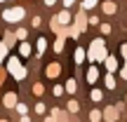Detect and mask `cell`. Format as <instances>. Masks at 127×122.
Instances as JSON below:
<instances>
[{"label": "cell", "mask_w": 127, "mask_h": 122, "mask_svg": "<svg viewBox=\"0 0 127 122\" xmlns=\"http://www.w3.org/2000/svg\"><path fill=\"white\" fill-rule=\"evenodd\" d=\"M87 56H90V61H104L106 56V47H104V40L101 38H96V40H92L90 45V52H87Z\"/></svg>", "instance_id": "6da1fadb"}, {"label": "cell", "mask_w": 127, "mask_h": 122, "mask_svg": "<svg viewBox=\"0 0 127 122\" xmlns=\"http://www.w3.org/2000/svg\"><path fill=\"white\" fill-rule=\"evenodd\" d=\"M24 17H26V9H24V7H9V9L2 12V19L7 24H17V21H21Z\"/></svg>", "instance_id": "7a4b0ae2"}, {"label": "cell", "mask_w": 127, "mask_h": 122, "mask_svg": "<svg viewBox=\"0 0 127 122\" xmlns=\"http://www.w3.org/2000/svg\"><path fill=\"white\" fill-rule=\"evenodd\" d=\"M101 118H104L106 122H115V120H118V108H111V106H108V108H104Z\"/></svg>", "instance_id": "3957f363"}, {"label": "cell", "mask_w": 127, "mask_h": 122, "mask_svg": "<svg viewBox=\"0 0 127 122\" xmlns=\"http://www.w3.org/2000/svg\"><path fill=\"white\" fill-rule=\"evenodd\" d=\"M17 103H19V101H17V94H14V92H7L5 99H2V106H5V108H14Z\"/></svg>", "instance_id": "277c9868"}, {"label": "cell", "mask_w": 127, "mask_h": 122, "mask_svg": "<svg viewBox=\"0 0 127 122\" xmlns=\"http://www.w3.org/2000/svg\"><path fill=\"white\" fill-rule=\"evenodd\" d=\"M54 21L59 24V26H66V24L71 21V12H68V9H61V12L54 17Z\"/></svg>", "instance_id": "5b68a950"}, {"label": "cell", "mask_w": 127, "mask_h": 122, "mask_svg": "<svg viewBox=\"0 0 127 122\" xmlns=\"http://www.w3.org/2000/svg\"><path fill=\"white\" fill-rule=\"evenodd\" d=\"M19 68H21V61H19L17 56H9V59H7V71H9V75H14Z\"/></svg>", "instance_id": "8992f818"}, {"label": "cell", "mask_w": 127, "mask_h": 122, "mask_svg": "<svg viewBox=\"0 0 127 122\" xmlns=\"http://www.w3.org/2000/svg\"><path fill=\"white\" fill-rule=\"evenodd\" d=\"M59 73H61V66H59V63H50V66L45 68V75L47 77H57Z\"/></svg>", "instance_id": "52a82bcc"}, {"label": "cell", "mask_w": 127, "mask_h": 122, "mask_svg": "<svg viewBox=\"0 0 127 122\" xmlns=\"http://www.w3.org/2000/svg\"><path fill=\"white\" fill-rule=\"evenodd\" d=\"M104 63H106V71H108V73H115V71H118V59H115V56H106Z\"/></svg>", "instance_id": "ba28073f"}, {"label": "cell", "mask_w": 127, "mask_h": 122, "mask_svg": "<svg viewBox=\"0 0 127 122\" xmlns=\"http://www.w3.org/2000/svg\"><path fill=\"white\" fill-rule=\"evenodd\" d=\"M85 77H87V82H90V85H94V82H96V80H99V71H96V68H94V66H92V68H90V71H87V73H85Z\"/></svg>", "instance_id": "9c48e42d"}, {"label": "cell", "mask_w": 127, "mask_h": 122, "mask_svg": "<svg viewBox=\"0 0 127 122\" xmlns=\"http://www.w3.org/2000/svg\"><path fill=\"white\" fill-rule=\"evenodd\" d=\"M101 9H104V14H115V9H118V7H115L113 0H106V2L101 5Z\"/></svg>", "instance_id": "30bf717a"}, {"label": "cell", "mask_w": 127, "mask_h": 122, "mask_svg": "<svg viewBox=\"0 0 127 122\" xmlns=\"http://www.w3.org/2000/svg\"><path fill=\"white\" fill-rule=\"evenodd\" d=\"M75 89H78V82L73 80H66V85H64V92H68V94H75Z\"/></svg>", "instance_id": "8fae6325"}, {"label": "cell", "mask_w": 127, "mask_h": 122, "mask_svg": "<svg viewBox=\"0 0 127 122\" xmlns=\"http://www.w3.org/2000/svg\"><path fill=\"white\" fill-rule=\"evenodd\" d=\"M85 24H87L85 12H80V14H78V19H75V28H78V31H85Z\"/></svg>", "instance_id": "7c38bea8"}, {"label": "cell", "mask_w": 127, "mask_h": 122, "mask_svg": "<svg viewBox=\"0 0 127 122\" xmlns=\"http://www.w3.org/2000/svg\"><path fill=\"white\" fill-rule=\"evenodd\" d=\"M19 54L21 56H31V45H28L26 40H21V45H19Z\"/></svg>", "instance_id": "4fadbf2b"}, {"label": "cell", "mask_w": 127, "mask_h": 122, "mask_svg": "<svg viewBox=\"0 0 127 122\" xmlns=\"http://www.w3.org/2000/svg\"><path fill=\"white\" fill-rule=\"evenodd\" d=\"M66 110H68V113H73V115H75L78 110H80V103H78L75 99H71V101H68V106H66Z\"/></svg>", "instance_id": "5bb4252c"}, {"label": "cell", "mask_w": 127, "mask_h": 122, "mask_svg": "<svg viewBox=\"0 0 127 122\" xmlns=\"http://www.w3.org/2000/svg\"><path fill=\"white\" fill-rule=\"evenodd\" d=\"M104 85H106V89H115V77L111 75V73L104 77Z\"/></svg>", "instance_id": "9a60e30c"}, {"label": "cell", "mask_w": 127, "mask_h": 122, "mask_svg": "<svg viewBox=\"0 0 127 122\" xmlns=\"http://www.w3.org/2000/svg\"><path fill=\"white\" fill-rule=\"evenodd\" d=\"M85 56H87V52L82 49V47H78V49H75V63H82V61H85Z\"/></svg>", "instance_id": "2e32d148"}, {"label": "cell", "mask_w": 127, "mask_h": 122, "mask_svg": "<svg viewBox=\"0 0 127 122\" xmlns=\"http://www.w3.org/2000/svg\"><path fill=\"white\" fill-rule=\"evenodd\" d=\"M45 49H47V40H45V38H40V40H38V56H40Z\"/></svg>", "instance_id": "e0dca14e"}, {"label": "cell", "mask_w": 127, "mask_h": 122, "mask_svg": "<svg viewBox=\"0 0 127 122\" xmlns=\"http://www.w3.org/2000/svg\"><path fill=\"white\" fill-rule=\"evenodd\" d=\"M96 2H99V0H82V9H92V7H96Z\"/></svg>", "instance_id": "ac0fdd59"}, {"label": "cell", "mask_w": 127, "mask_h": 122, "mask_svg": "<svg viewBox=\"0 0 127 122\" xmlns=\"http://www.w3.org/2000/svg\"><path fill=\"white\" fill-rule=\"evenodd\" d=\"M7 49H9V47L5 45V42H0V63H2V61H5V56H7Z\"/></svg>", "instance_id": "d6986e66"}, {"label": "cell", "mask_w": 127, "mask_h": 122, "mask_svg": "<svg viewBox=\"0 0 127 122\" xmlns=\"http://www.w3.org/2000/svg\"><path fill=\"white\" fill-rule=\"evenodd\" d=\"M12 77H14V80H24V77H26V68H24V66H21V68H19V71H17V73H14V75H12Z\"/></svg>", "instance_id": "ffe728a7"}, {"label": "cell", "mask_w": 127, "mask_h": 122, "mask_svg": "<svg viewBox=\"0 0 127 122\" xmlns=\"http://www.w3.org/2000/svg\"><path fill=\"white\" fill-rule=\"evenodd\" d=\"M90 96H92V101H101V96H104V94H101V89H92Z\"/></svg>", "instance_id": "44dd1931"}, {"label": "cell", "mask_w": 127, "mask_h": 122, "mask_svg": "<svg viewBox=\"0 0 127 122\" xmlns=\"http://www.w3.org/2000/svg\"><path fill=\"white\" fill-rule=\"evenodd\" d=\"M90 120L92 122H99L101 120V110H90Z\"/></svg>", "instance_id": "7402d4cb"}, {"label": "cell", "mask_w": 127, "mask_h": 122, "mask_svg": "<svg viewBox=\"0 0 127 122\" xmlns=\"http://www.w3.org/2000/svg\"><path fill=\"white\" fill-rule=\"evenodd\" d=\"M26 28H17V33H14V38H19V40H26Z\"/></svg>", "instance_id": "603a6c76"}, {"label": "cell", "mask_w": 127, "mask_h": 122, "mask_svg": "<svg viewBox=\"0 0 127 122\" xmlns=\"http://www.w3.org/2000/svg\"><path fill=\"white\" fill-rule=\"evenodd\" d=\"M42 92H45V89H42V85H40V82H35V85H33V94H35V96H40Z\"/></svg>", "instance_id": "cb8c5ba5"}, {"label": "cell", "mask_w": 127, "mask_h": 122, "mask_svg": "<svg viewBox=\"0 0 127 122\" xmlns=\"http://www.w3.org/2000/svg\"><path fill=\"white\" fill-rule=\"evenodd\" d=\"M14 108H17V113H19V115H26V113H28V108H26L24 103H17Z\"/></svg>", "instance_id": "d4e9b609"}, {"label": "cell", "mask_w": 127, "mask_h": 122, "mask_svg": "<svg viewBox=\"0 0 127 122\" xmlns=\"http://www.w3.org/2000/svg\"><path fill=\"white\" fill-rule=\"evenodd\" d=\"M61 49H64V35H61L59 40L54 42V52H61Z\"/></svg>", "instance_id": "484cf974"}, {"label": "cell", "mask_w": 127, "mask_h": 122, "mask_svg": "<svg viewBox=\"0 0 127 122\" xmlns=\"http://www.w3.org/2000/svg\"><path fill=\"white\" fill-rule=\"evenodd\" d=\"M52 94H54V96H61V94H64V87L54 85V89H52Z\"/></svg>", "instance_id": "4316f807"}, {"label": "cell", "mask_w": 127, "mask_h": 122, "mask_svg": "<svg viewBox=\"0 0 127 122\" xmlns=\"http://www.w3.org/2000/svg\"><path fill=\"white\" fill-rule=\"evenodd\" d=\"M87 24H90V26H96V24H99V17H94V14H92V17L87 19Z\"/></svg>", "instance_id": "83f0119b"}, {"label": "cell", "mask_w": 127, "mask_h": 122, "mask_svg": "<svg viewBox=\"0 0 127 122\" xmlns=\"http://www.w3.org/2000/svg\"><path fill=\"white\" fill-rule=\"evenodd\" d=\"M101 33L108 35V33H111V24H101Z\"/></svg>", "instance_id": "f1b7e54d"}, {"label": "cell", "mask_w": 127, "mask_h": 122, "mask_svg": "<svg viewBox=\"0 0 127 122\" xmlns=\"http://www.w3.org/2000/svg\"><path fill=\"white\" fill-rule=\"evenodd\" d=\"M35 113L42 115V113H45V106H42V103H35Z\"/></svg>", "instance_id": "f546056e"}, {"label": "cell", "mask_w": 127, "mask_h": 122, "mask_svg": "<svg viewBox=\"0 0 127 122\" xmlns=\"http://www.w3.org/2000/svg\"><path fill=\"white\" fill-rule=\"evenodd\" d=\"M120 54H123L125 61H127V42H125V45H120Z\"/></svg>", "instance_id": "4dcf8cb0"}, {"label": "cell", "mask_w": 127, "mask_h": 122, "mask_svg": "<svg viewBox=\"0 0 127 122\" xmlns=\"http://www.w3.org/2000/svg\"><path fill=\"white\" fill-rule=\"evenodd\" d=\"M120 75H123V80H127V61H125V66L120 68Z\"/></svg>", "instance_id": "1f68e13d"}, {"label": "cell", "mask_w": 127, "mask_h": 122, "mask_svg": "<svg viewBox=\"0 0 127 122\" xmlns=\"http://www.w3.org/2000/svg\"><path fill=\"white\" fill-rule=\"evenodd\" d=\"M73 5H75V0H64V7H66V9H71Z\"/></svg>", "instance_id": "d6a6232c"}, {"label": "cell", "mask_w": 127, "mask_h": 122, "mask_svg": "<svg viewBox=\"0 0 127 122\" xmlns=\"http://www.w3.org/2000/svg\"><path fill=\"white\" fill-rule=\"evenodd\" d=\"M31 24H33V28H38V26H40V17H33Z\"/></svg>", "instance_id": "836d02e7"}, {"label": "cell", "mask_w": 127, "mask_h": 122, "mask_svg": "<svg viewBox=\"0 0 127 122\" xmlns=\"http://www.w3.org/2000/svg\"><path fill=\"white\" fill-rule=\"evenodd\" d=\"M54 2H57V0H45V5H47V7H52Z\"/></svg>", "instance_id": "e575fe53"}, {"label": "cell", "mask_w": 127, "mask_h": 122, "mask_svg": "<svg viewBox=\"0 0 127 122\" xmlns=\"http://www.w3.org/2000/svg\"><path fill=\"white\" fill-rule=\"evenodd\" d=\"M21 122H31V118L28 115H21Z\"/></svg>", "instance_id": "d590c367"}, {"label": "cell", "mask_w": 127, "mask_h": 122, "mask_svg": "<svg viewBox=\"0 0 127 122\" xmlns=\"http://www.w3.org/2000/svg\"><path fill=\"white\" fill-rule=\"evenodd\" d=\"M45 122H57L54 118H52V115H50V118H45Z\"/></svg>", "instance_id": "8d00e7d4"}, {"label": "cell", "mask_w": 127, "mask_h": 122, "mask_svg": "<svg viewBox=\"0 0 127 122\" xmlns=\"http://www.w3.org/2000/svg\"><path fill=\"white\" fill-rule=\"evenodd\" d=\"M0 122H7V120H0Z\"/></svg>", "instance_id": "74e56055"}, {"label": "cell", "mask_w": 127, "mask_h": 122, "mask_svg": "<svg viewBox=\"0 0 127 122\" xmlns=\"http://www.w3.org/2000/svg\"><path fill=\"white\" fill-rule=\"evenodd\" d=\"M0 2H5V0H0Z\"/></svg>", "instance_id": "f35d334b"}]
</instances>
